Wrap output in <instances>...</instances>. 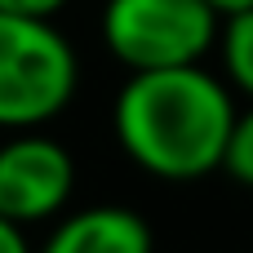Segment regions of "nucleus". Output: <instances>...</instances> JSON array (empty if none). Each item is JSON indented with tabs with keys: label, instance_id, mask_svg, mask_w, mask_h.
Returning a JSON list of instances; mask_svg holds the SVG:
<instances>
[{
	"label": "nucleus",
	"instance_id": "3",
	"mask_svg": "<svg viewBox=\"0 0 253 253\" xmlns=\"http://www.w3.org/2000/svg\"><path fill=\"white\" fill-rule=\"evenodd\" d=\"M222 31L209 0H107L102 44L129 71H160L200 62Z\"/></svg>",
	"mask_w": 253,
	"mask_h": 253
},
{
	"label": "nucleus",
	"instance_id": "10",
	"mask_svg": "<svg viewBox=\"0 0 253 253\" xmlns=\"http://www.w3.org/2000/svg\"><path fill=\"white\" fill-rule=\"evenodd\" d=\"M209 4H213L222 18H227V13H240V9H253V0H209Z\"/></svg>",
	"mask_w": 253,
	"mask_h": 253
},
{
	"label": "nucleus",
	"instance_id": "1",
	"mask_svg": "<svg viewBox=\"0 0 253 253\" xmlns=\"http://www.w3.org/2000/svg\"><path fill=\"white\" fill-rule=\"evenodd\" d=\"M125 156L165 182H196L222 169L236 102L231 89L200 62L133 71L111 107Z\"/></svg>",
	"mask_w": 253,
	"mask_h": 253
},
{
	"label": "nucleus",
	"instance_id": "2",
	"mask_svg": "<svg viewBox=\"0 0 253 253\" xmlns=\"http://www.w3.org/2000/svg\"><path fill=\"white\" fill-rule=\"evenodd\" d=\"M80 84L71 40L53 18L0 9V129H36L67 111Z\"/></svg>",
	"mask_w": 253,
	"mask_h": 253
},
{
	"label": "nucleus",
	"instance_id": "9",
	"mask_svg": "<svg viewBox=\"0 0 253 253\" xmlns=\"http://www.w3.org/2000/svg\"><path fill=\"white\" fill-rule=\"evenodd\" d=\"M0 253H31L27 231H22L13 218H4V213H0Z\"/></svg>",
	"mask_w": 253,
	"mask_h": 253
},
{
	"label": "nucleus",
	"instance_id": "4",
	"mask_svg": "<svg viewBox=\"0 0 253 253\" xmlns=\"http://www.w3.org/2000/svg\"><path fill=\"white\" fill-rule=\"evenodd\" d=\"M76 191V160L62 142L18 129L0 147V213L18 227L53 218Z\"/></svg>",
	"mask_w": 253,
	"mask_h": 253
},
{
	"label": "nucleus",
	"instance_id": "7",
	"mask_svg": "<svg viewBox=\"0 0 253 253\" xmlns=\"http://www.w3.org/2000/svg\"><path fill=\"white\" fill-rule=\"evenodd\" d=\"M222 169L253 187V107L249 111H236V125H231V142H227V156H222Z\"/></svg>",
	"mask_w": 253,
	"mask_h": 253
},
{
	"label": "nucleus",
	"instance_id": "5",
	"mask_svg": "<svg viewBox=\"0 0 253 253\" xmlns=\"http://www.w3.org/2000/svg\"><path fill=\"white\" fill-rule=\"evenodd\" d=\"M40 253H156L151 222L125 205H93L62 218Z\"/></svg>",
	"mask_w": 253,
	"mask_h": 253
},
{
	"label": "nucleus",
	"instance_id": "6",
	"mask_svg": "<svg viewBox=\"0 0 253 253\" xmlns=\"http://www.w3.org/2000/svg\"><path fill=\"white\" fill-rule=\"evenodd\" d=\"M218 44H222V67H227V80L253 98V9L240 13H227L222 31H218Z\"/></svg>",
	"mask_w": 253,
	"mask_h": 253
},
{
	"label": "nucleus",
	"instance_id": "8",
	"mask_svg": "<svg viewBox=\"0 0 253 253\" xmlns=\"http://www.w3.org/2000/svg\"><path fill=\"white\" fill-rule=\"evenodd\" d=\"M71 0H0V9L9 13H31V18H53L58 9H67Z\"/></svg>",
	"mask_w": 253,
	"mask_h": 253
}]
</instances>
